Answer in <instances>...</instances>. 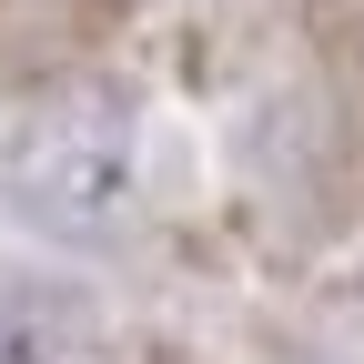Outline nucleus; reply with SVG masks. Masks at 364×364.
Returning a JSON list of instances; mask_svg holds the SVG:
<instances>
[{
  "label": "nucleus",
  "instance_id": "nucleus-1",
  "mask_svg": "<svg viewBox=\"0 0 364 364\" xmlns=\"http://www.w3.org/2000/svg\"><path fill=\"white\" fill-rule=\"evenodd\" d=\"M0 364H51V334H41V314L0 304Z\"/></svg>",
  "mask_w": 364,
  "mask_h": 364
}]
</instances>
